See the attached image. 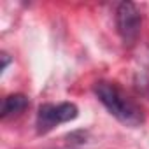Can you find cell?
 Segmentation results:
<instances>
[{
	"label": "cell",
	"instance_id": "7a4b0ae2",
	"mask_svg": "<svg viewBox=\"0 0 149 149\" xmlns=\"http://www.w3.org/2000/svg\"><path fill=\"white\" fill-rule=\"evenodd\" d=\"M77 114H79L77 105L72 104V102L44 104V105L39 107V112H37V119H35L37 132L39 133H47V132H51L53 128H56L63 123L74 121L77 118Z\"/></svg>",
	"mask_w": 149,
	"mask_h": 149
},
{
	"label": "cell",
	"instance_id": "277c9868",
	"mask_svg": "<svg viewBox=\"0 0 149 149\" xmlns=\"http://www.w3.org/2000/svg\"><path fill=\"white\" fill-rule=\"evenodd\" d=\"M28 105H30V102L25 95H21V93L9 95L2 102V114L0 116H2V119H7L11 116H19L21 112H25L28 109Z\"/></svg>",
	"mask_w": 149,
	"mask_h": 149
},
{
	"label": "cell",
	"instance_id": "3957f363",
	"mask_svg": "<svg viewBox=\"0 0 149 149\" xmlns=\"http://www.w3.org/2000/svg\"><path fill=\"white\" fill-rule=\"evenodd\" d=\"M140 13L132 2H121L116 9V26L125 44H133L140 33Z\"/></svg>",
	"mask_w": 149,
	"mask_h": 149
},
{
	"label": "cell",
	"instance_id": "6da1fadb",
	"mask_svg": "<svg viewBox=\"0 0 149 149\" xmlns=\"http://www.w3.org/2000/svg\"><path fill=\"white\" fill-rule=\"evenodd\" d=\"M97 98L104 104V107L123 125L126 126H140L144 123V112L140 105L118 84L112 81H98L93 86Z\"/></svg>",
	"mask_w": 149,
	"mask_h": 149
}]
</instances>
